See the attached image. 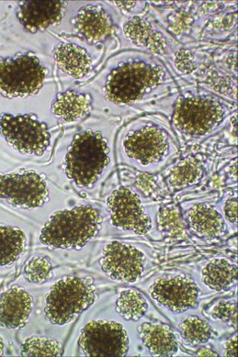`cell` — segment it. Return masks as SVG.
Instances as JSON below:
<instances>
[{"label": "cell", "mask_w": 238, "mask_h": 357, "mask_svg": "<svg viewBox=\"0 0 238 357\" xmlns=\"http://www.w3.org/2000/svg\"><path fill=\"white\" fill-rule=\"evenodd\" d=\"M237 266L225 259L210 261L202 271V282L215 291H226L237 284Z\"/></svg>", "instance_id": "7402d4cb"}, {"label": "cell", "mask_w": 238, "mask_h": 357, "mask_svg": "<svg viewBox=\"0 0 238 357\" xmlns=\"http://www.w3.org/2000/svg\"><path fill=\"white\" fill-rule=\"evenodd\" d=\"M224 356H237V336L235 335L228 341L223 344Z\"/></svg>", "instance_id": "e575fe53"}, {"label": "cell", "mask_w": 238, "mask_h": 357, "mask_svg": "<svg viewBox=\"0 0 238 357\" xmlns=\"http://www.w3.org/2000/svg\"><path fill=\"white\" fill-rule=\"evenodd\" d=\"M223 213L225 218L232 225L237 222V199L232 197L226 199L223 206Z\"/></svg>", "instance_id": "d6a6232c"}, {"label": "cell", "mask_w": 238, "mask_h": 357, "mask_svg": "<svg viewBox=\"0 0 238 357\" xmlns=\"http://www.w3.org/2000/svg\"><path fill=\"white\" fill-rule=\"evenodd\" d=\"M140 338L150 354L156 356H172L178 351L176 335L167 324L144 322L139 327Z\"/></svg>", "instance_id": "d6986e66"}, {"label": "cell", "mask_w": 238, "mask_h": 357, "mask_svg": "<svg viewBox=\"0 0 238 357\" xmlns=\"http://www.w3.org/2000/svg\"><path fill=\"white\" fill-rule=\"evenodd\" d=\"M59 68L75 79H82L91 70L93 59L87 50L73 43H61L54 50Z\"/></svg>", "instance_id": "ffe728a7"}, {"label": "cell", "mask_w": 238, "mask_h": 357, "mask_svg": "<svg viewBox=\"0 0 238 357\" xmlns=\"http://www.w3.org/2000/svg\"><path fill=\"white\" fill-rule=\"evenodd\" d=\"M48 197L47 182L35 172L0 174V199L14 207L38 208L47 202Z\"/></svg>", "instance_id": "30bf717a"}, {"label": "cell", "mask_w": 238, "mask_h": 357, "mask_svg": "<svg viewBox=\"0 0 238 357\" xmlns=\"http://www.w3.org/2000/svg\"><path fill=\"white\" fill-rule=\"evenodd\" d=\"M20 354L24 356H60L61 344L47 337H31L22 343Z\"/></svg>", "instance_id": "83f0119b"}, {"label": "cell", "mask_w": 238, "mask_h": 357, "mask_svg": "<svg viewBox=\"0 0 238 357\" xmlns=\"http://www.w3.org/2000/svg\"><path fill=\"white\" fill-rule=\"evenodd\" d=\"M33 307V297L27 290L10 287L0 296V326L10 330L24 328Z\"/></svg>", "instance_id": "9a60e30c"}, {"label": "cell", "mask_w": 238, "mask_h": 357, "mask_svg": "<svg viewBox=\"0 0 238 357\" xmlns=\"http://www.w3.org/2000/svg\"><path fill=\"white\" fill-rule=\"evenodd\" d=\"M135 186L147 197H155L161 192L157 177L147 172H140L137 174L135 180Z\"/></svg>", "instance_id": "4dcf8cb0"}, {"label": "cell", "mask_w": 238, "mask_h": 357, "mask_svg": "<svg viewBox=\"0 0 238 357\" xmlns=\"http://www.w3.org/2000/svg\"><path fill=\"white\" fill-rule=\"evenodd\" d=\"M96 298L92 278L69 276L56 282L47 296L45 315L53 325L70 323Z\"/></svg>", "instance_id": "5b68a950"}, {"label": "cell", "mask_w": 238, "mask_h": 357, "mask_svg": "<svg viewBox=\"0 0 238 357\" xmlns=\"http://www.w3.org/2000/svg\"><path fill=\"white\" fill-rule=\"evenodd\" d=\"M211 317L228 324L235 329L237 328V305L236 300L221 301L214 306Z\"/></svg>", "instance_id": "f546056e"}, {"label": "cell", "mask_w": 238, "mask_h": 357, "mask_svg": "<svg viewBox=\"0 0 238 357\" xmlns=\"http://www.w3.org/2000/svg\"><path fill=\"white\" fill-rule=\"evenodd\" d=\"M156 220L158 230L167 238L175 240L188 238L186 222L177 206L169 205L161 208Z\"/></svg>", "instance_id": "d4e9b609"}, {"label": "cell", "mask_w": 238, "mask_h": 357, "mask_svg": "<svg viewBox=\"0 0 238 357\" xmlns=\"http://www.w3.org/2000/svg\"><path fill=\"white\" fill-rule=\"evenodd\" d=\"M235 181L237 180V161H235V164L230 167L229 173Z\"/></svg>", "instance_id": "8d00e7d4"}, {"label": "cell", "mask_w": 238, "mask_h": 357, "mask_svg": "<svg viewBox=\"0 0 238 357\" xmlns=\"http://www.w3.org/2000/svg\"><path fill=\"white\" fill-rule=\"evenodd\" d=\"M27 241L24 231L0 225V266L17 261L26 249Z\"/></svg>", "instance_id": "cb8c5ba5"}, {"label": "cell", "mask_w": 238, "mask_h": 357, "mask_svg": "<svg viewBox=\"0 0 238 357\" xmlns=\"http://www.w3.org/2000/svg\"><path fill=\"white\" fill-rule=\"evenodd\" d=\"M110 150L100 132L86 130L74 137L65 158V172L79 187L94 185L110 162Z\"/></svg>", "instance_id": "277c9868"}, {"label": "cell", "mask_w": 238, "mask_h": 357, "mask_svg": "<svg viewBox=\"0 0 238 357\" xmlns=\"http://www.w3.org/2000/svg\"><path fill=\"white\" fill-rule=\"evenodd\" d=\"M91 108V97L75 91L58 94L52 105L53 114L67 123L83 119Z\"/></svg>", "instance_id": "44dd1931"}, {"label": "cell", "mask_w": 238, "mask_h": 357, "mask_svg": "<svg viewBox=\"0 0 238 357\" xmlns=\"http://www.w3.org/2000/svg\"><path fill=\"white\" fill-rule=\"evenodd\" d=\"M79 346L88 356H124L129 350V338L121 324L96 320L89 322L84 328Z\"/></svg>", "instance_id": "9c48e42d"}, {"label": "cell", "mask_w": 238, "mask_h": 357, "mask_svg": "<svg viewBox=\"0 0 238 357\" xmlns=\"http://www.w3.org/2000/svg\"><path fill=\"white\" fill-rule=\"evenodd\" d=\"M229 109L216 96L186 93L174 104L172 125L183 136L193 139L207 137L223 124Z\"/></svg>", "instance_id": "3957f363"}, {"label": "cell", "mask_w": 238, "mask_h": 357, "mask_svg": "<svg viewBox=\"0 0 238 357\" xmlns=\"http://www.w3.org/2000/svg\"><path fill=\"white\" fill-rule=\"evenodd\" d=\"M73 24L77 35L89 43L105 40L112 31V20L100 5H87L79 9Z\"/></svg>", "instance_id": "2e32d148"}, {"label": "cell", "mask_w": 238, "mask_h": 357, "mask_svg": "<svg viewBox=\"0 0 238 357\" xmlns=\"http://www.w3.org/2000/svg\"><path fill=\"white\" fill-rule=\"evenodd\" d=\"M205 172L202 160L190 155L179 161L169 170L168 183L174 189H182L198 183Z\"/></svg>", "instance_id": "603a6c76"}, {"label": "cell", "mask_w": 238, "mask_h": 357, "mask_svg": "<svg viewBox=\"0 0 238 357\" xmlns=\"http://www.w3.org/2000/svg\"><path fill=\"white\" fill-rule=\"evenodd\" d=\"M112 3L116 5L124 14L137 13L138 16L146 7L145 2H113Z\"/></svg>", "instance_id": "836d02e7"}, {"label": "cell", "mask_w": 238, "mask_h": 357, "mask_svg": "<svg viewBox=\"0 0 238 357\" xmlns=\"http://www.w3.org/2000/svg\"><path fill=\"white\" fill-rule=\"evenodd\" d=\"M46 76V68L32 52L0 59V94L9 98L36 95Z\"/></svg>", "instance_id": "8992f818"}, {"label": "cell", "mask_w": 238, "mask_h": 357, "mask_svg": "<svg viewBox=\"0 0 238 357\" xmlns=\"http://www.w3.org/2000/svg\"><path fill=\"white\" fill-rule=\"evenodd\" d=\"M176 87L172 75L161 60L152 54L140 52L110 70L104 91L110 102L128 105Z\"/></svg>", "instance_id": "6da1fadb"}, {"label": "cell", "mask_w": 238, "mask_h": 357, "mask_svg": "<svg viewBox=\"0 0 238 357\" xmlns=\"http://www.w3.org/2000/svg\"><path fill=\"white\" fill-rule=\"evenodd\" d=\"M179 330L181 336L193 345L207 343L212 335L209 324L197 317H188L181 322Z\"/></svg>", "instance_id": "4316f807"}, {"label": "cell", "mask_w": 238, "mask_h": 357, "mask_svg": "<svg viewBox=\"0 0 238 357\" xmlns=\"http://www.w3.org/2000/svg\"><path fill=\"white\" fill-rule=\"evenodd\" d=\"M5 346L2 337H0V356H2L4 353Z\"/></svg>", "instance_id": "74e56055"}, {"label": "cell", "mask_w": 238, "mask_h": 357, "mask_svg": "<svg viewBox=\"0 0 238 357\" xmlns=\"http://www.w3.org/2000/svg\"><path fill=\"white\" fill-rule=\"evenodd\" d=\"M150 294L158 304L174 314L195 309L199 304L200 289L191 278L185 275L156 279Z\"/></svg>", "instance_id": "4fadbf2b"}, {"label": "cell", "mask_w": 238, "mask_h": 357, "mask_svg": "<svg viewBox=\"0 0 238 357\" xmlns=\"http://www.w3.org/2000/svg\"><path fill=\"white\" fill-rule=\"evenodd\" d=\"M123 149L132 161L143 167H153L169 158L173 140L164 128L154 123H144L126 134Z\"/></svg>", "instance_id": "52a82bcc"}, {"label": "cell", "mask_w": 238, "mask_h": 357, "mask_svg": "<svg viewBox=\"0 0 238 357\" xmlns=\"http://www.w3.org/2000/svg\"><path fill=\"white\" fill-rule=\"evenodd\" d=\"M197 356H218L219 354L214 351L211 349L203 348L200 349L197 354Z\"/></svg>", "instance_id": "d590c367"}, {"label": "cell", "mask_w": 238, "mask_h": 357, "mask_svg": "<svg viewBox=\"0 0 238 357\" xmlns=\"http://www.w3.org/2000/svg\"><path fill=\"white\" fill-rule=\"evenodd\" d=\"M145 256L133 245L119 241L106 244L101 266L113 280L126 283L137 282L144 271Z\"/></svg>", "instance_id": "7c38bea8"}, {"label": "cell", "mask_w": 238, "mask_h": 357, "mask_svg": "<svg viewBox=\"0 0 238 357\" xmlns=\"http://www.w3.org/2000/svg\"><path fill=\"white\" fill-rule=\"evenodd\" d=\"M112 225L120 229L145 236L152 221L145 212L140 196L126 187H119L107 199Z\"/></svg>", "instance_id": "8fae6325"}, {"label": "cell", "mask_w": 238, "mask_h": 357, "mask_svg": "<svg viewBox=\"0 0 238 357\" xmlns=\"http://www.w3.org/2000/svg\"><path fill=\"white\" fill-rule=\"evenodd\" d=\"M101 225L99 211L91 206L57 211L42 229L40 241L52 249H81L97 236Z\"/></svg>", "instance_id": "7a4b0ae2"}, {"label": "cell", "mask_w": 238, "mask_h": 357, "mask_svg": "<svg viewBox=\"0 0 238 357\" xmlns=\"http://www.w3.org/2000/svg\"><path fill=\"white\" fill-rule=\"evenodd\" d=\"M174 65L178 71L183 74H190L196 68L194 55L190 50L180 49L174 56Z\"/></svg>", "instance_id": "1f68e13d"}, {"label": "cell", "mask_w": 238, "mask_h": 357, "mask_svg": "<svg viewBox=\"0 0 238 357\" xmlns=\"http://www.w3.org/2000/svg\"><path fill=\"white\" fill-rule=\"evenodd\" d=\"M67 3L64 1L20 2L17 17L20 24L31 33L46 30L59 24Z\"/></svg>", "instance_id": "5bb4252c"}, {"label": "cell", "mask_w": 238, "mask_h": 357, "mask_svg": "<svg viewBox=\"0 0 238 357\" xmlns=\"http://www.w3.org/2000/svg\"><path fill=\"white\" fill-rule=\"evenodd\" d=\"M189 229L196 236L205 238H216L225 231V220L216 208L205 204L193 206L186 215Z\"/></svg>", "instance_id": "ac0fdd59"}, {"label": "cell", "mask_w": 238, "mask_h": 357, "mask_svg": "<svg viewBox=\"0 0 238 357\" xmlns=\"http://www.w3.org/2000/svg\"><path fill=\"white\" fill-rule=\"evenodd\" d=\"M149 310L143 294L135 289H124L117 301V311L126 320L137 321Z\"/></svg>", "instance_id": "484cf974"}, {"label": "cell", "mask_w": 238, "mask_h": 357, "mask_svg": "<svg viewBox=\"0 0 238 357\" xmlns=\"http://www.w3.org/2000/svg\"><path fill=\"white\" fill-rule=\"evenodd\" d=\"M0 133L22 153L42 155L50 145L47 125L33 114L0 116Z\"/></svg>", "instance_id": "ba28073f"}, {"label": "cell", "mask_w": 238, "mask_h": 357, "mask_svg": "<svg viewBox=\"0 0 238 357\" xmlns=\"http://www.w3.org/2000/svg\"><path fill=\"white\" fill-rule=\"evenodd\" d=\"M124 36L135 46L156 55H165L169 43L163 33L156 29L152 22L142 16H133L123 25Z\"/></svg>", "instance_id": "e0dca14e"}, {"label": "cell", "mask_w": 238, "mask_h": 357, "mask_svg": "<svg viewBox=\"0 0 238 357\" xmlns=\"http://www.w3.org/2000/svg\"><path fill=\"white\" fill-rule=\"evenodd\" d=\"M24 273L27 280L30 283H46L52 277L50 260L44 256L34 257L25 266Z\"/></svg>", "instance_id": "f1b7e54d"}]
</instances>
